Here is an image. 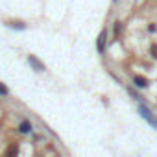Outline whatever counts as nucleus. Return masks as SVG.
<instances>
[{
    "label": "nucleus",
    "mask_w": 157,
    "mask_h": 157,
    "mask_svg": "<svg viewBox=\"0 0 157 157\" xmlns=\"http://www.w3.org/2000/svg\"><path fill=\"white\" fill-rule=\"evenodd\" d=\"M28 61H30V65H32L35 70H39V72H43V70H44V65H43L39 59H35L33 56H30V57H28Z\"/></svg>",
    "instance_id": "1"
},
{
    "label": "nucleus",
    "mask_w": 157,
    "mask_h": 157,
    "mask_svg": "<svg viewBox=\"0 0 157 157\" xmlns=\"http://www.w3.org/2000/svg\"><path fill=\"white\" fill-rule=\"evenodd\" d=\"M19 131H21V133H30V131H32V124H30L28 120H22V122L19 124Z\"/></svg>",
    "instance_id": "2"
},
{
    "label": "nucleus",
    "mask_w": 157,
    "mask_h": 157,
    "mask_svg": "<svg viewBox=\"0 0 157 157\" xmlns=\"http://www.w3.org/2000/svg\"><path fill=\"white\" fill-rule=\"evenodd\" d=\"M17 153H19V148H17V144H11V146L6 150V157H17Z\"/></svg>",
    "instance_id": "3"
},
{
    "label": "nucleus",
    "mask_w": 157,
    "mask_h": 157,
    "mask_svg": "<svg viewBox=\"0 0 157 157\" xmlns=\"http://www.w3.org/2000/svg\"><path fill=\"white\" fill-rule=\"evenodd\" d=\"M104 46H105V32H102L98 37V52H104Z\"/></svg>",
    "instance_id": "4"
},
{
    "label": "nucleus",
    "mask_w": 157,
    "mask_h": 157,
    "mask_svg": "<svg viewBox=\"0 0 157 157\" xmlns=\"http://www.w3.org/2000/svg\"><path fill=\"white\" fill-rule=\"evenodd\" d=\"M140 113H142V117H144V118H148V120H150L151 124H157V122H155V118H153V117L150 115V111H146L144 107H140Z\"/></svg>",
    "instance_id": "5"
},
{
    "label": "nucleus",
    "mask_w": 157,
    "mask_h": 157,
    "mask_svg": "<svg viewBox=\"0 0 157 157\" xmlns=\"http://www.w3.org/2000/svg\"><path fill=\"white\" fill-rule=\"evenodd\" d=\"M135 83H137V87H146V80L140 76H135Z\"/></svg>",
    "instance_id": "6"
},
{
    "label": "nucleus",
    "mask_w": 157,
    "mask_h": 157,
    "mask_svg": "<svg viewBox=\"0 0 157 157\" xmlns=\"http://www.w3.org/2000/svg\"><path fill=\"white\" fill-rule=\"evenodd\" d=\"M8 26H11V28H15V30H24V22H10Z\"/></svg>",
    "instance_id": "7"
},
{
    "label": "nucleus",
    "mask_w": 157,
    "mask_h": 157,
    "mask_svg": "<svg viewBox=\"0 0 157 157\" xmlns=\"http://www.w3.org/2000/svg\"><path fill=\"white\" fill-rule=\"evenodd\" d=\"M0 94H2V96H4V94H8V87H4L2 83H0Z\"/></svg>",
    "instance_id": "8"
}]
</instances>
